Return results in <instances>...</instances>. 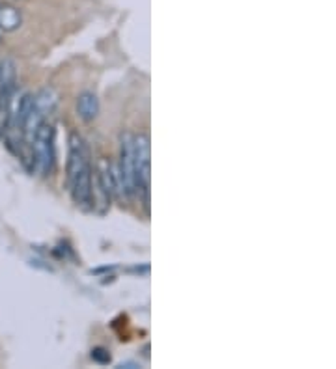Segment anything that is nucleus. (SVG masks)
Returning <instances> with one entry per match:
<instances>
[{
	"instance_id": "1",
	"label": "nucleus",
	"mask_w": 336,
	"mask_h": 369,
	"mask_svg": "<svg viewBox=\"0 0 336 369\" xmlns=\"http://www.w3.org/2000/svg\"><path fill=\"white\" fill-rule=\"evenodd\" d=\"M32 150H34V168L37 174L47 177L54 170V129L53 125H47L43 121L37 129L34 140H32Z\"/></svg>"
},
{
	"instance_id": "2",
	"label": "nucleus",
	"mask_w": 336,
	"mask_h": 369,
	"mask_svg": "<svg viewBox=\"0 0 336 369\" xmlns=\"http://www.w3.org/2000/svg\"><path fill=\"white\" fill-rule=\"evenodd\" d=\"M120 176L124 183V193L127 196H135L138 193V181L131 133H121L120 136Z\"/></svg>"
},
{
	"instance_id": "3",
	"label": "nucleus",
	"mask_w": 336,
	"mask_h": 369,
	"mask_svg": "<svg viewBox=\"0 0 336 369\" xmlns=\"http://www.w3.org/2000/svg\"><path fill=\"white\" fill-rule=\"evenodd\" d=\"M95 181L100 185L109 198H120L124 193V183H121L120 170H116L109 159L101 157L95 162Z\"/></svg>"
},
{
	"instance_id": "4",
	"label": "nucleus",
	"mask_w": 336,
	"mask_h": 369,
	"mask_svg": "<svg viewBox=\"0 0 336 369\" xmlns=\"http://www.w3.org/2000/svg\"><path fill=\"white\" fill-rule=\"evenodd\" d=\"M77 114H79L83 121L95 120L97 114H100V101H97V97L94 94H90V92L80 94L79 99H77Z\"/></svg>"
},
{
	"instance_id": "5",
	"label": "nucleus",
	"mask_w": 336,
	"mask_h": 369,
	"mask_svg": "<svg viewBox=\"0 0 336 369\" xmlns=\"http://www.w3.org/2000/svg\"><path fill=\"white\" fill-rule=\"evenodd\" d=\"M23 23L21 11L10 4H2L0 2V30L13 32L17 30Z\"/></svg>"
},
{
	"instance_id": "6",
	"label": "nucleus",
	"mask_w": 336,
	"mask_h": 369,
	"mask_svg": "<svg viewBox=\"0 0 336 369\" xmlns=\"http://www.w3.org/2000/svg\"><path fill=\"white\" fill-rule=\"evenodd\" d=\"M32 104H34V107H36V109L40 110L45 118H47V116L51 114L54 109H56L58 94L53 88H43L42 92L36 95V97L32 99Z\"/></svg>"
},
{
	"instance_id": "7",
	"label": "nucleus",
	"mask_w": 336,
	"mask_h": 369,
	"mask_svg": "<svg viewBox=\"0 0 336 369\" xmlns=\"http://www.w3.org/2000/svg\"><path fill=\"white\" fill-rule=\"evenodd\" d=\"M16 63L11 62V60L0 62V90H2L8 97H10L11 92L16 90Z\"/></svg>"
},
{
	"instance_id": "8",
	"label": "nucleus",
	"mask_w": 336,
	"mask_h": 369,
	"mask_svg": "<svg viewBox=\"0 0 336 369\" xmlns=\"http://www.w3.org/2000/svg\"><path fill=\"white\" fill-rule=\"evenodd\" d=\"M92 358H94L95 362H100V364H109V362H111V354L107 353L105 349H94V351H92Z\"/></svg>"
},
{
	"instance_id": "9",
	"label": "nucleus",
	"mask_w": 336,
	"mask_h": 369,
	"mask_svg": "<svg viewBox=\"0 0 336 369\" xmlns=\"http://www.w3.org/2000/svg\"><path fill=\"white\" fill-rule=\"evenodd\" d=\"M118 368H120V369H124V368H126V369H137L138 364H135V362H121Z\"/></svg>"
}]
</instances>
